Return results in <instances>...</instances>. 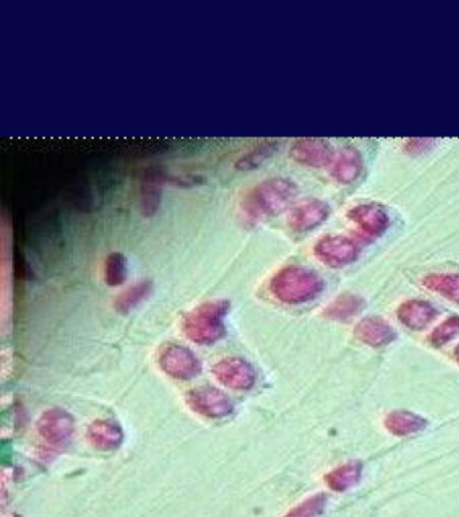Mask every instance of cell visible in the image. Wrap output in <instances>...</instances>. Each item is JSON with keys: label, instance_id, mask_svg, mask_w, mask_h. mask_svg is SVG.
Returning <instances> with one entry per match:
<instances>
[{"label": "cell", "instance_id": "4fadbf2b", "mask_svg": "<svg viewBox=\"0 0 459 517\" xmlns=\"http://www.w3.org/2000/svg\"><path fill=\"white\" fill-rule=\"evenodd\" d=\"M39 434L52 443L68 441L75 431V421L68 412L55 409L45 412L38 421Z\"/></svg>", "mask_w": 459, "mask_h": 517}, {"label": "cell", "instance_id": "e0dca14e", "mask_svg": "<svg viewBox=\"0 0 459 517\" xmlns=\"http://www.w3.org/2000/svg\"><path fill=\"white\" fill-rule=\"evenodd\" d=\"M365 309V300L352 292L338 295L324 310V316L332 321L348 322Z\"/></svg>", "mask_w": 459, "mask_h": 517}, {"label": "cell", "instance_id": "4316f807", "mask_svg": "<svg viewBox=\"0 0 459 517\" xmlns=\"http://www.w3.org/2000/svg\"><path fill=\"white\" fill-rule=\"evenodd\" d=\"M454 357H455V360H457V361L459 362V345L454 350Z\"/></svg>", "mask_w": 459, "mask_h": 517}, {"label": "cell", "instance_id": "9a60e30c", "mask_svg": "<svg viewBox=\"0 0 459 517\" xmlns=\"http://www.w3.org/2000/svg\"><path fill=\"white\" fill-rule=\"evenodd\" d=\"M88 438L95 448L111 451L120 448L125 435L122 427L114 421L100 420L94 421L89 427Z\"/></svg>", "mask_w": 459, "mask_h": 517}, {"label": "cell", "instance_id": "cb8c5ba5", "mask_svg": "<svg viewBox=\"0 0 459 517\" xmlns=\"http://www.w3.org/2000/svg\"><path fill=\"white\" fill-rule=\"evenodd\" d=\"M327 504V496L324 493L314 494L304 500L301 504L290 511L283 517H318L324 513Z\"/></svg>", "mask_w": 459, "mask_h": 517}, {"label": "cell", "instance_id": "3957f363", "mask_svg": "<svg viewBox=\"0 0 459 517\" xmlns=\"http://www.w3.org/2000/svg\"><path fill=\"white\" fill-rule=\"evenodd\" d=\"M228 300H211L189 311L182 321V330L190 341L212 345L225 336L224 319L228 314Z\"/></svg>", "mask_w": 459, "mask_h": 517}, {"label": "cell", "instance_id": "7c38bea8", "mask_svg": "<svg viewBox=\"0 0 459 517\" xmlns=\"http://www.w3.org/2000/svg\"><path fill=\"white\" fill-rule=\"evenodd\" d=\"M169 177L161 168L150 167L143 173L141 181V208L145 218H153L158 212L162 201V188Z\"/></svg>", "mask_w": 459, "mask_h": 517}, {"label": "cell", "instance_id": "44dd1931", "mask_svg": "<svg viewBox=\"0 0 459 517\" xmlns=\"http://www.w3.org/2000/svg\"><path fill=\"white\" fill-rule=\"evenodd\" d=\"M422 285L452 302L459 303V274H430L424 278Z\"/></svg>", "mask_w": 459, "mask_h": 517}, {"label": "cell", "instance_id": "d4e9b609", "mask_svg": "<svg viewBox=\"0 0 459 517\" xmlns=\"http://www.w3.org/2000/svg\"><path fill=\"white\" fill-rule=\"evenodd\" d=\"M459 337V317H450L446 321L441 323L434 329L430 336V342L434 347L441 348L447 342Z\"/></svg>", "mask_w": 459, "mask_h": 517}, {"label": "cell", "instance_id": "30bf717a", "mask_svg": "<svg viewBox=\"0 0 459 517\" xmlns=\"http://www.w3.org/2000/svg\"><path fill=\"white\" fill-rule=\"evenodd\" d=\"M291 158L309 167H324L333 162V147L329 142L315 137L299 139L291 147Z\"/></svg>", "mask_w": 459, "mask_h": 517}, {"label": "cell", "instance_id": "8992f818", "mask_svg": "<svg viewBox=\"0 0 459 517\" xmlns=\"http://www.w3.org/2000/svg\"><path fill=\"white\" fill-rule=\"evenodd\" d=\"M186 401L193 411L212 420L228 417L234 411V404L229 400L228 396L223 390L211 386L197 387L189 390Z\"/></svg>", "mask_w": 459, "mask_h": 517}, {"label": "cell", "instance_id": "7402d4cb", "mask_svg": "<svg viewBox=\"0 0 459 517\" xmlns=\"http://www.w3.org/2000/svg\"><path fill=\"white\" fill-rule=\"evenodd\" d=\"M276 148H278V143L270 142V140H265V142L260 143L256 147L252 148L249 153L243 156L236 163V168L240 171H251L254 168L262 166L263 163L270 159L271 157L275 154Z\"/></svg>", "mask_w": 459, "mask_h": 517}, {"label": "cell", "instance_id": "9c48e42d", "mask_svg": "<svg viewBox=\"0 0 459 517\" xmlns=\"http://www.w3.org/2000/svg\"><path fill=\"white\" fill-rule=\"evenodd\" d=\"M217 380L232 390H249L254 384V370L252 365L239 357L221 360L213 368Z\"/></svg>", "mask_w": 459, "mask_h": 517}, {"label": "cell", "instance_id": "277c9868", "mask_svg": "<svg viewBox=\"0 0 459 517\" xmlns=\"http://www.w3.org/2000/svg\"><path fill=\"white\" fill-rule=\"evenodd\" d=\"M314 254L326 266L340 269L354 263L360 255V248L354 240L346 236L327 235L319 238L314 246Z\"/></svg>", "mask_w": 459, "mask_h": 517}, {"label": "cell", "instance_id": "8fae6325", "mask_svg": "<svg viewBox=\"0 0 459 517\" xmlns=\"http://www.w3.org/2000/svg\"><path fill=\"white\" fill-rule=\"evenodd\" d=\"M354 337L372 348H383L396 340V330L380 317H366L355 325Z\"/></svg>", "mask_w": 459, "mask_h": 517}, {"label": "cell", "instance_id": "7a4b0ae2", "mask_svg": "<svg viewBox=\"0 0 459 517\" xmlns=\"http://www.w3.org/2000/svg\"><path fill=\"white\" fill-rule=\"evenodd\" d=\"M324 282L317 272L301 266H288L271 279L270 290L285 305H304L322 294Z\"/></svg>", "mask_w": 459, "mask_h": 517}, {"label": "cell", "instance_id": "ffe728a7", "mask_svg": "<svg viewBox=\"0 0 459 517\" xmlns=\"http://www.w3.org/2000/svg\"><path fill=\"white\" fill-rule=\"evenodd\" d=\"M153 292V282L148 279L141 280L135 285L128 288L127 290L122 292L115 300V309L119 313L128 314L134 309L138 308L143 300L147 299Z\"/></svg>", "mask_w": 459, "mask_h": 517}, {"label": "cell", "instance_id": "6da1fadb", "mask_svg": "<svg viewBox=\"0 0 459 517\" xmlns=\"http://www.w3.org/2000/svg\"><path fill=\"white\" fill-rule=\"evenodd\" d=\"M298 188L287 178H270L249 190L242 202L243 216L249 224L275 218L295 201Z\"/></svg>", "mask_w": 459, "mask_h": 517}, {"label": "cell", "instance_id": "603a6c76", "mask_svg": "<svg viewBox=\"0 0 459 517\" xmlns=\"http://www.w3.org/2000/svg\"><path fill=\"white\" fill-rule=\"evenodd\" d=\"M127 258L120 252H112L105 258V280L106 285L116 288L127 280Z\"/></svg>", "mask_w": 459, "mask_h": 517}, {"label": "cell", "instance_id": "484cf974", "mask_svg": "<svg viewBox=\"0 0 459 517\" xmlns=\"http://www.w3.org/2000/svg\"><path fill=\"white\" fill-rule=\"evenodd\" d=\"M435 146V139H430V137H416V139H408L405 143L404 150L408 154H413V156H419V154H424L425 151L431 150V148Z\"/></svg>", "mask_w": 459, "mask_h": 517}, {"label": "cell", "instance_id": "5bb4252c", "mask_svg": "<svg viewBox=\"0 0 459 517\" xmlns=\"http://www.w3.org/2000/svg\"><path fill=\"white\" fill-rule=\"evenodd\" d=\"M436 316L438 311L427 300H407L397 309V319L411 330H424Z\"/></svg>", "mask_w": 459, "mask_h": 517}, {"label": "cell", "instance_id": "ac0fdd59", "mask_svg": "<svg viewBox=\"0 0 459 517\" xmlns=\"http://www.w3.org/2000/svg\"><path fill=\"white\" fill-rule=\"evenodd\" d=\"M385 429L396 437H407V435L421 432L427 427V421L421 415L414 414L404 410L389 412L384 421Z\"/></svg>", "mask_w": 459, "mask_h": 517}, {"label": "cell", "instance_id": "ba28073f", "mask_svg": "<svg viewBox=\"0 0 459 517\" xmlns=\"http://www.w3.org/2000/svg\"><path fill=\"white\" fill-rule=\"evenodd\" d=\"M330 208L321 199L310 198L299 202L291 209L288 226L298 233L310 232L329 218Z\"/></svg>", "mask_w": 459, "mask_h": 517}, {"label": "cell", "instance_id": "d6986e66", "mask_svg": "<svg viewBox=\"0 0 459 517\" xmlns=\"http://www.w3.org/2000/svg\"><path fill=\"white\" fill-rule=\"evenodd\" d=\"M361 474H363V462L352 461L329 471L324 476V482L332 491L345 492L360 482Z\"/></svg>", "mask_w": 459, "mask_h": 517}, {"label": "cell", "instance_id": "2e32d148", "mask_svg": "<svg viewBox=\"0 0 459 517\" xmlns=\"http://www.w3.org/2000/svg\"><path fill=\"white\" fill-rule=\"evenodd\" d=\"M363 171V157L354 147H346L333 162L332 177L338 184L349 185L360 177Z\"/></svg>", "mask_w": 459, "mask_h": 517}, {"label": "cell", "instance_id": "52a82bcc", "mask_svg": "<svg viewBox=\"0 0 459 517\" xmlns=\"http://www.w3.org/2000/svg\"><path fill=\"white\" fill-rule=\"evenodd\" d=\"M348 218L357 227L361 235L368 238H377L384 235L391 223L387 209L377 202L355 205L349 210Z\"/></svg>", "mask_w": 459, "mask_h": 517}, {"label": "cell", "instance_id": "5b68a950", "mask_svg": "<svg viewBox=\"0 0 459 517\" xmlns=\"http://www.w3.org/2000/svg\"><path fill=\"white\" fill-rule=\"evenodd\" d=\"M162 370L178 380H190L201 372V362L192 350L177 344L162 348L158 357Z\"/></svg>", "mask_w": 459, "mask_h": 517}]
</instances>
